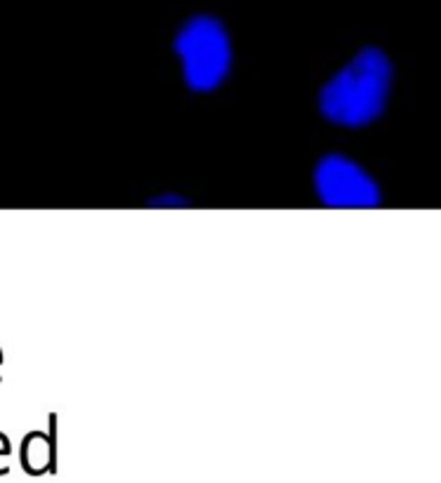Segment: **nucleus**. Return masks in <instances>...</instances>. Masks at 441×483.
I'll return each instance as SVG.
<instances>
[{
    "label": "nucleus",
    "mask_w": 441,
    "mask_h": 483,
    "mask_svg": "<svg viewBox=\"0 0 441 483\" xmlns=\"http://www.w3.org/2000/svg\"><path fill=\"white\" fill-rule=\"evenodd\" d=\"M175 52L184 82L196 92L217 90L231 68V40L224 24L210 15H196L175 36Z\"/></svg>",
    "instance_id": "f03ea898"
},
{
    "label": "nucleus",
    "mask_w": 441,
    "mask_h": 483,
    "mask_svg": "<svg viewBox=\"0 0 441 483\" xmlns=\"http://www.w3.org/2000/svg\"><path fill=\"white\" fill-rule=\"evenodd\" d=\"M392 61L377 47H363L321 87L319 109L330 123L361 128L385 111L392 90Z\"/></svg>",
    "instance_id": "f257e3e1"
},
{
    "label": "nucleus",
    "mask_w": 441,
    "mask_h": 483,
    "mask_svg": "<svg viewBox=\"0 0 441 483\" xmlns=\"http://www.w3.org/2000/svg\"><path fill=\"white\" fill-rule=\"evenodd\" d=\"M314 189L323 205L330 208H373L380 203L375 179L347 156L328 154L314 170Z\"/></svg>",
    "instance_id": "7ed1b4c3"
}]
</instances>
